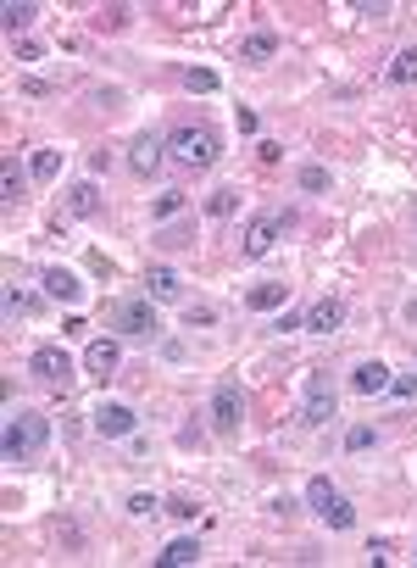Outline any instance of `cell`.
Masks as SVG:
<instances>
[{"label":"cell","mask_w":417,"mask_h":568,"mask_svg":"<svg viewBox=\"0 0 417 568\" xmlns=\"http://www.w3.org/2000/svg\"><path fill=\"white\" fill-rule=\"evenodd\" d=\"M45 441H51V418L45 413H12L6 418V434H0V452H6V463H28L45 452Z\"/></svg>","instance_id":"6da1fadb"},{"label":"cell","mask_w":417,"mask_h":568,"mask_svg":"<svg viewBox=\"0 0 417 568\" xmlns=\"http://www.w3.org/2000/svg\"><path fill=\"white\" fill-rule=\"evenodd\" d=\"M167 151L184 167H217L223 140H217V128H206V123H184V128H173V135H167Z\"/></svg>","instance_id":"7a4b0ae2"},{"label":"cell","mask_w":417,"mask_h":568,"mask_svg":"<svg viewBox=\"0 0 417 568\" xmlns=\"http://www.w3.org/2000/svg\"><path fill=\"white\" fill-rule=\"evenodd\" d=\"M306 507L323 518V523H329V530H351V523H356V507H351V496L334 485V479H306Z\"/></svg>","instance_id":"3957f363"},{"label":"cell","mask_w":417,"mask_h":568,"mask_svg":"<svg viewBox=\"0 0 417 568\" xmlns=\"http://www.w3.org/2000/svg\"><path fill=\"white\" fill-rule=\"evenodd\" d=\"M112 329L123 340H151L162 329L156 324V301L151 295H123V301H112Z\"/></svg>","instance_id":"277c9868"},{"label":"cell","mask_w":417,"mask_h":568,"mask_svg":"<svg viewBox=\"0 0 417 568\" xmlns=\"http://www.w3.org/2000/svg\"><path fill=\"white\" fill-rule=\"evenodd\" d=\"M334 407H340V390H334L329 368H312L306 374V396H301V424L306 429H323V424L334 418Z\"/></svg>","instance_id":"5b68a950"},{"label":"cell","mask_w":417,"mask_h":568,"mask_svg":"<svg viewBox=\"0 0 417 568\" xmlns=\"http://www.w3.org/2000/svg\"><path fill=\"white\" fill-rule=\"evenodd\" d=\"M284 229H295V212H278V206H267V212H256L251 224H245V234H240V251H245V256H267V251H273V240H284Z\"/></svg>","instance_id":"8992f818"},{"label":"cell","mask_w":417,"mask_h":568,"mask_svg":"<svg viewBox=\"0 0 417 568\" xmlns=\"http://www.w3.org/2000/svg\"><path fill=\"white\" fill-rule=\"evenodd\" d=\"M206 418H212L217 434H240V424H245V396H240V384H217Z\"/></svg>","instance_id":"52a82bcc"},{"label":"cell","mask_w":417,"mask_h":568,"mask_svg":"<svg viewBox=\"0 0 417 568\" xmlns=\"http://www.w3.org/2000/svg\"><path fill=\"white\" fill-rule=\"evenodd\" d=\"M28 374L45 379V384H67L73 379V357L62 352L56 340H45V345H34V352H28Z\"/></svg>","instance_id":"ba28073f"},{"label":"cell","mask_w":417,"mask_h":568,"mask_svg":"<svg viewBox=\"0 0 417 568\" xmlns=\"http://www.w3.org/2000/svg\"><path fill=\"white\" fill-rule=\"evenodd\" d=\"M89 424H95V434H106V441H128V434L139 429V418H134L128 402H101L95 413H89Z\"/></svg>","instance_id":"9c48e42d"},{"label":"cell","mask_w":417,"mask_h":568,"mask_svg":"<svg viewBox=\"0 0 417 568\" xmlns=\"http://www.w3.org/2000/svg\"><path fill=\"white\" fill-rule=\"evenodd\" d=\"M117 363H123V345H117V340H89V345H84V374H89V379H112Z\"/></svg>","instance_id":"30bf717a"},{"label":"cell","mask_w":417,"mask_h":568,"mask_svg":"<svg viewBox=\"0 0 417 568\" xmlns=\"http://www.w3.org/2000/svg\"><path fill=\"white\" fill-rule=\"evenodd\" d=\"M39 284H45V295H51V301H67V307H78V301H84V279L73 268H45Z\"/></svg>","instance_id":"8fae6325"},{"label":"cell","mask_w":417,"mask_h":568,"mask_svg":"<svg viewBox=\"0 0 417 568\" xmlns=\"http://www.w3.org/2000/svg\"><path fill=\"white\" fill-rule=\"evenodd\" d=\"M340 324H345V301H340V295H317L312 313H306V329H312V334H334Z\"/></svg>","instance_id":"7c38bea8"},{"label":"cell","mask_w":417,"mask_h":568,"mask_svg":"<svg viewBox=\"0 0 417 568\" xmlns=\"http://www.w3.org/2000/svg\"><path fill=\"white\" fill-rule=\"evenodd\" d=\"M28 179H34V173H23L17 156H0V201H6V206L28 201Z\"/></svg>","instance_id":"4fadbf2b"},{"label":"cell","mask_w":417,"mask_h":568,"mask_svg":"<svg viewBox=\"0 0 417 568\" xmlns=\"http://www.w3.org/2000/svg\"><path fill=\"white\" fill-rule=\"evenodd\" d=\"M351 390H356V396H379V390H390V368L384 363H356Z\"/></svg>","instance_id":"5bb4252c"},{"label":"cell","mask_w":417,"mask_h":568,"mask_svg":"<svg viewBox=\"0 0 417 568\" xmlns=\"http://www.w3.org/2000/svg\"><path fill=\"white\" fill-rule=\"evenodd\" d=\"M162 151H167L162 135H139V140H134V156H128L134 173H156V167H162Z\"/></svg>","instance_id":"9a60e30c"},{"label":"cell","mask_w":417,"mask_h":568,"mask_svg":"<svg viewBox=\"0 0 417 568\" xmlns=\"http://www.w3.org/2000/svg\"><path fill=\"white\" fill-rule=\"evenodd\" d=\"M101 206H106V201H101V190L89 184V179L67 190V212H73V217H101Z\"/></svg>","instance_id":"2e32d148"},{"label":"cell","mask_w":417,"mask_h":568,"mask_svg":"<svg viewBox=\"0 0 417 568\" xmlns=\"http://www.w3.org/2000/svg\"><path fill=\"white\" fill-rule=\"evenodd\" d=\"M190 563H201V541L195 535H178V541L162 546V568H190Z\"/></svg>","instance_id":"e0dca14e"},{"label":"cell","mask_w":417,"mask_h":568,"mask_svg":"<svg viewBox=\"0 0 417 568\" xmlns=\"http://www.w3.org/2000/svg\"><path fill=\"white\" fill-rule=\"evenodd\" d=\"M284 295H290V284H278V279H267V284H251V295H245V307H251V313H273V307H284Z\"/></svg>","instance_id":"ac0fdd59"},{"label":"cell","mask_w":417,"mask_h":568,"mask_svg":"<svg viewBox=\"0 0 417 568\" xmlns=\"http://www.w3.org/2000/svg\"><path fill=\"white\" fill-rule=\"evenodd\" d=\"M39 17V6L34 0H6V6H0V23H6V34L17 39V34H28V23Z\"/></svg>","instance_id":"d6986e66"},{"label":"cell","mask_w":417,"mask_h":568,"mask_svg":"<svg viewBox=\"0 0 417 568\" xmlns=\"http://www.w3.org/2000/svg\"><path fill=\"white\" fill-rule=\"evenodd\" d=\"M145 284H151V290H145L151 301H178V284H184V279H178V274L167 268V262H156V268L145 274Z\"/></svg>","instance_id":"ffe728a7"},{"label":"cell","mask_w":417,"mask_h":568,"mask_svg":"<svg viewBox=\"0 0 417 568\" xmlns=\"http://www.w3.org/2000/svg\"><path fill=\"white\" fill-rule=\"evenodd\" d=\"M273 56H278V34L273 28H256L240 45V62H273Z\"/></svg>","instance_id":"44dd1931"},{"label":"cell","mask_w":417,"mask_h":568,"mask_svg":"<svg viewBox=\"0 0 417 568\" xmlns=\"http://www.w3.org/2000/svg\"><path fill=\"white\" fill-rule=\"evenodd\" d=\"M28 173H34V184H51L56 173H62V151H34L28 156Z\"/></svg>","instance_id":"7402d4cb"},{"label":"cell","mask_w":417,"mask_h":568,"mask_svg":"<svg viewBox=\"0 0 417 568\" xmlns=\"http://www.w3.org/2000/svg\"><path fill=\"white\" fill-rule=\"evenodd\" d=\"M178 212H184V190H162L151 201V224H167V217H178Z\"/></svg>","instance_id":"603a6c76"},{"label":"cell","mask_w":417,"mask_h":568,"mask_svg":"<svg viewBox=\"0 0 417 568\" xmlns=\"http://www.w3.org/2000/svg\"><path fill=\"white\" fill-rule=\"evenodd\" d=\"M390 84H417V45H406V51L390 62Z\"/></svg>","instance_id":"cb8c5ba5"},{"label":"cell","mask_w":417,"mask_h":568,"mask_svg":"<svg viewBox=\"0 0 417 568\" xmlns=\"http://www.w3.org/2000/svg\"><path fill=\"white\" fill-rule=\"evenodd\" d=\"M240 212V190H212L206 195V217H234Z\"/></svg>","instance_id":"d4e9b609"},{"label":"cell","mask_w":417,"mask_h":568,"mask_svg":"<svg viewBox=\"0 0 417 568\" xmlns=\"http://www.w3.org/2000/svg\"><path fill=\"white\" fill-rule=\"evenodd\" d=\"M367 446H379V429L373 424H351L345 429V452H367Z\"/></svg>","instance_id":"484cf974"},{"label":"cell","mask_w":417,"mask_h":568,"mask_svg":"<svg viewBox=\"0 0 417 568\" xmlns=\"http://www.w3.org/2000/svg\"><path fill=\"white\" fill-rule=\"evenodd\" d=\"M184 90H190V95H212L217 90V73L212 67H190V73H184Z\"/></svg>","instance_id":"4316f807"},{"label":"cell","mask_w":417,"mask_h":568,"mask_svg":"<svg viewBox=\"0 0 417 568\" xmlns=\"http://www.w3.org/2000/svg\"><path fill=\"white\" fill-rule=\"evenodd\" d=\"M301 190H306V195H323V190H329V167H323V162H306V167H301Z\"/></svg>","instance_id":"83f0119b"},{"label":"cell","mask_w":417,"mask_h":568,"mask_svg":"<svg viewBox=\"0 0 417 568\" xmlns=\"http://www.w3.org/2000/svg\"><path fill=\"white\" fill-rule=\"evenodd\" d=\"M184 324H190V329H212V324H217V307L195 301V307H184Z\"/></svg>","instance_id":"f1b7e54d"},{"label":"cell","mask_w":417,"mask_h":568,"mask_svg":"<svg viewBox=\"0 0 417 568\" xmlns=\"http://www.w3.org/2000/svg\"><path fill=\"white\" fill-rule=\"evenodd\" d=\"M162 507H167V502H156V496H145V491H134V496H128V513H134V518H156Z\"/></svg>","instance_id":"f546056e"},{"label":"cell","mask_w":417,"mask_h":568,"mask_svg":"<svg viewBox=\"0 0 417 568\" xmlns=\"http://www.w3.org/2000/svg\"><path fill=\"white\" fill-rule=\"evenodd\" d=\"M6 313H12V318H28V313H34V295H23V290H6Z\"/></svg>","instance_id":"4dcf8cb0"},{"label":"cell","mask_w":417,"mask_h":568,"mask_svg":"<svg viewBox=\"0 0 417 568\" xmlns=\"http://www.w3.org/2000/svg\"><path fill=\"white\" fill-rule=\"evenodd\" d=\"M123 23H128V6H106V12L95 17V28H112V34H117Z\"/></svg>","instance_id":"1f68e13d"},{"label":"cell","mask_w":417,"mask_h":568,"mask_svg":"<svg viewBox=\"0 0 417 568\" xmlns=\"http://www.w3.org/2000/svg\"><path fill=\"white\" fill-rule=\"evenodd\" d=\"M167 513H173V518H195V513H201V502H195V496H173V502H167Z\"/></svg>","instance_id":"d6a6232c"},{"label":"cell","mask_w":417,"mask_h":568,"mask_svg":"<svg viewBox=\"0 0 417 568\" xmlns=\"http://www.w3.org/2000/svg\"><path fill=\"white\" fill-rule=\"evenodd\" d=\"M156 245L178 251V245H195V240H190V229H162V234H156Z\"/></svg>","instance_id":"836d02e7"},{"label":"cell","mask_w":417,"mask_h":568,"mask_svg":"<svg viewBox=\"0 0 417 568\" xmlns=\"http://www.w3.org/2000/svg\"><path fill=\"white\" fill-rule=\"evenodd\" d=\"M390 390H395L401 402H412V396H417V379H412V374H401V379H390Z\"/></svg>","instance_id":"e575fe53"},{"label":"cell","mask_w":417,"mask_h":568,"mask_svg":"<svg viewBox=\"0 0 417 568\" xmlns=\"http://www.w3.org/2000/svg\"><path fill=\"white\" fill-rule=\"evenodd\" d=\"M395 6H390V0H379V6H367V0H356V17H390Z\"/></svg>","instance_id":"d590c367"},{"label":"cell","mask_w":417,"mask_h":568,"mask_svg":"<svg viewBox=\"0 0 417 568\" xmlns=\"http://www.w3.org/2000/svg\"><path fill=\"white\" fill-rule=\"evenodd\" d=\"M256 156H262V162H267V167H273V162H278V156H284V145H278V140H262V145H256Z\"/></svg>","instance_id":"8d00e7d4"},{"label":"cell","mask_w":417,"mask_h":568,"mask_svg":"<svg viewBox=\"0 0 417 568\" xmlns=\"http://www.w3.org/2000/svg\"><path fill=\"white\" fill-rule=\"evenodd\" d=\"M17 62H39V39H17Z\"/></svg>","instance_id":"74e56055"},{"label":"cell","mask_w":417,"mask_h":568,"mask_svg":"<svg viewBox=\"0 0 417 568\" xmlns=\"http://www.w3.org/2000/svg\"><path fill=\"white\" fill-rule=\"evenodd\" d=\"M412 217H417V206H412Z\"/></svg>","instance_id":"f35d334b"},{"label":"cell","mask_w":417,"mask_h":568,"mask_svg":"<svg viewBox=\"0 0 417 568\" xmlns=\"http://www.w3.org/2000/svg\"><path fill=\"white\" fill-rule=\"evenodd\" d=\"M412 557H417V552H412Z\"/></svg>","instance_id":"ab89813d"}]
</instances>
